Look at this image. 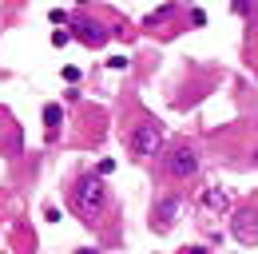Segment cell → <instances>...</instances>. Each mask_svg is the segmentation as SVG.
I'll return each instance as SVG.
<instances>
[{
    "label": "cell",
    "instance_id": "cell-4",
    "mask_svg": "<svg viewBox=\"0 0 258 254\" xmlns=\"http://www.w3.org/2000/svg\"><path fill=\"white\" fill-rule=\"evenodd\" d=\"M195 171H199V151H195V147L183 143V147H175V151L167 155V175H171V179H191Z\"/></svg>",
    "mask_w": 258,
    "mask_h": 254
},
{
    "label": "cell",
    "instance_id": "cell-2",
    "mask_svg": "<svg viewBox=\"0 0 258 254\" xmlns=\"http://www.w3.org/2000/svg\"><path fill=\"white\" fill-rule=\"evenodd\" d=\"M131 155L139 159H155L163 151V123H155V119H143V123L131 127Z\"/></svg>",
    "mask_w": 258,
    "mask_h": 254
},
{
    "label": "cell",
    "instance_id": "cell-11",
    "mask_svg": "<svg viewBox=\"0 0 258 254\" xmlns=\"http://www.w3.org/2000/svg\"><path fill=\"white\" fill-rule=\"evenodd\" d=\"M111 171H115V159H99V171H96V175H111Z\"/></svg>",
    "mask_w": 258,
    "mask_h": 254
},
{
    "label": "cell",
    "instance_id": "cell-9",
    "mask_svg": "<svg viewBox=\"0 0 258 254\" xmlns=\"http://www.w3.org/2000/svg\"><path fill=\"white\" fill-rule=\"evenodd\" d=\"M171 12H175V4H163V8H155V12H151V16L143 20V24H147V28H155V24H163V20L171 16Z\"/></svg>",
    "mask_w": 258,
    "mask_h": 254
},
{
    "label": "cell",
    "instance_id": "cell-14",
    "mask_svg": "<svg viewBox=\"0 0 258 254\" xmlns=\"http://www.w3.org/2000/svg\"><path fill=\"white\" fill-rule=\"evenodd\" d=\"M187 254H211V250H207V246H191Z\"/></svg>",
    "mask_w": 258,
    "mask_h": 254
},
{
    "label": "cell",
    "instance_id": "cell-8",
    "mask_svg": "<svg viewBox=\"0 0 258 254\" xmlns=\"http://www.w3.org/2000/svg\"><path fill=\"white\" fill-rule=\"evenodd\" d=\"M44 127H48V139H56V131L64 127V111H60V103H44Z\"/></svg>",
    "mask_w": 258,
    "mask_h": 254
},
{
    "label": "cell",
    "instance_id": "cell-15",
    "mask_svg": "<svg viewBox=\"0 0 258 254\" xmlns=\"http://www.w3.org/2000/svg\"><path fill=\"white\" fill-rule=\"evenodd\" d=\"M80 254H99V250H96V246H92V250H80Z\"/></svg>",
    "mask_w": 258,
    "mask_h": 254
},
{
    "label": "cell",
    "instance_id": "cell-3",
    "mask_svg": "<svg viewBox=\"0 0 258 254\" xmlns=\"http://www.w3.org/2000/svg\"><path fill=\"white\" fill-rule=\"evenodd\" d=\"M179 211H183V199H179V195H163V199H155V203H151V226L167 234V230L179 222Z\"/></svg>",
    "mask_w": 258,
    "mask_h": 254
},
{
    "label": "cell",
    "instance_id": "cell-13",
    "mask_svg": "<svg viewBox=\"0 0 258 254\" xmlns=\"http://www.w3.org/2000/svg\"><path fill=\"white\" fill-rule=\"evenodd\" d=\"M68 40H72V36H68V32H52V44H56V48H64Z\"/></svg>",
    "mask_w": 258,
    "mask_h": 254
},
{
    "label": "cell",
    "instance_id": "cell-12",
    "mask_svg": "<svg viewBox=\"0 0 258 254\" xmlns=\"http://www.w3.org/2000/svg\"><path fill=\"white\" fill-rule=\"evenodd\" d=\"M107 68H115V72H123V68H127V56H111V60H107Z\"/></svg>",
    "mask_w": 258,
    "mask_h": 254
},
{
    "label": "cell",
    "instance_id": "cell-7",
    "mask_svg": "<svg viewBox=\"0 0 258 254\" xmlns=\"http://www.w3.org/2000/svg\"><path fill=\"white\" fill-rule=\"evenodd\" d=\"M199 203H203V211H207V215H223V211H230V190H223V187H207Z\"/></svg>",
    "mask_w": 258,
    "mask_h": 254
},
{
    "label": "cell",
    "instance_id": "cell-1",
    "mask_svg": "<svg viewBox=\"0 0 258 254\" xmlns=\"http://www.w3.org/2000/svg\"><path fill=\"white\" fill-rule=\"evenodd\" d=\"M72 207H76V215H84V219H96L99 211L107 207V187H103V175H84L76 190H72Z\"/></svg>",
    "mask_w": 258,
    "mask_h": 254
},
{
    "label": "cell",
    "instance_id": "cell-10",
    "mask_svg": "<svg viewBox=\"0 0 258 254\" xmlns=\"http://www.w3.org/2000/svg\"><path fill=\"white\" fill-rule=\"evenodd\" d=\"M48 20H52V24L60 28V24H68V12H60V8H52V12H48Z\"/></svg>",
    "mask_w": 258,
    "mask_h": 254
},
{
    "label": "cell",
    "instance_id": "cell-5",
    "mask_svg": "<svg viewBox=\"0 0 258 254\" xmlns=\"http://www.w3.org/2000/svg\"><path fill=\"white\" fill-rule=\"evenodd\" d=\"M230 230H234V238H238V242L258 246V207H242V211H234Z\"/></svg>",
    "mask_w": 258,
    "mask_h": 254
},
{
    "label": "cell",
    "instance_id": "cell-16",
    "mask_svg": "<svg viewBox=\"0 0 258 254\" xmlns=\"http://www.w3.org/2000/svg\"><path fill=\"white\" fill-rule=\"evenodd\" d=\"M254 167H258V155H254Z\"/></svg>",
    "mask_w": 258,
    "mask_h": 254
},
{
    "label": "cell",
    "instance_id": "cell-6",
    "mask_svg": "<svg viewBox=\"0 0 258 254\" xmlns=\"http://www.w3.org/2000/svg\"><path fill=\"white\" fill-rule=\"evenodd\" d=\"M76 32H80V40H84L88 48H103V44L111 40V32L103 28L99 20H88V16H80V20H76Z\"/></svg>",
    "mask_w": 258,
    "mask_h": 254
}]
</instances>
